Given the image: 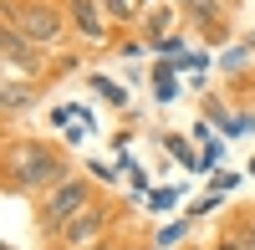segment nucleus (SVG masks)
<instances>
[{"instance_id": "obj_4", "label": "nucleus", "mask_w": 255, "mask_h": 250, "mask_svg": "<svg viewBox=\"0 0 255 250\" xmlns=\"http://www.w3.org/2000/svg\"><path fill=\"white\" fill-rule=\"evenodd\" d=\"M102 225H108V210H92V204H87V210H82V215H72L56 235H61V245H67V250H87V245H97Z\"/></svg>"}, {"instance_id": "obj_17", "label": "nucleus", "mask_w": 255, "mask_h": 250, "mask_svg": "<svg viewBox=\"0 0 255 250\" xmlns=\"http://www.w3.org/2000/svg\"><path fill=\"white\" fill-rule=\"evenodd\" d=\"M138 250H148V245H138Z\"/></svg>"}, {"instance_id": "obj_16", "label": "nucleus", "mask_w": 255, "mask_h": 250, "mask_svg": "<svg viewBox=\"0 0 255 250\" xmlns=\"http://www.w3.org/2000/svg\"><path fill=\"white\" fill-rule=\"evenodd\" d=\"M250 46H255V36H250Z\"/></svg>"}, {"instance_id": "obj_3", "label": "nucleus", "mask_w": 255, "mask_h": 250, "mask_svg": "<svg viewBox=\"0 0 255 250\" xmlns=\"http://www.w3.org/2000/svg\"><path fill=\"white\" fill-rule=\"evenodd\" d=\"M82 210H87V184H82V179H67V184H61V189L46 199L41 220H46L51 230H61V225H67L72 215H82Z\"/></svg>"}, {"instance_id": "obj_9", "label": "nucleus", "mask_w": 255, "mask_h": 250, "mask_svg": "<svg viewBox=\"0 0 255 250\" xmlns=\"http://www.w3.org/2000/svg\"><path fill=\"white\" fill-rule=\"evenodd\" d=\"M168 26H174V10H153V15H148V31H153V36H163Z\"/></svg>"}, {"instance_id": "obj_8", "label": "nucleus", "mask_w": 255, "mask_h": 250, "mask_svg": "<svg viewBox=\"0 0 255 250\" xmlns=\"http://www.w3.org/2000/svg\"><path fill=\"white\" fill-rule=\"evenodd\" d=\"M92 87H97L102 97H108V102H118V108H123V102H128V87H118V82H113V77H97V82H92Z\"/></svg>"}, {"instance_id": "obj_11", "label": "nucleus", "mask_w": 255, "mask_h": 250, "mask_svg": "<svg viewBox=\"0 0 255 250\" xmlns=\"http://www.w3.org/2000/svg\"><path fill=\"white\" fill-rule=\"evenodd\" d=\"M97 5H102V10H108V15H118V20H123L128 10H133V5H128V0H97Z\"/></svg>"}, {"instance_id": "obj_6", "label": "nucleus", "mask_w": 255, "mask_h": 250, "mask_svg": "<svg viewBox=\"0 0 255 250\" xmlns=\"http://www.w3.org/2000/svg\"><path fill=\"white\" fill-rule=\"evenodd\" d=\"M189 15L204 26H220V0H189Z\"/></svg>"}, {"instance_id": "obj_12", "label": "nucleus", "mask_w": 255, "mask_h": 250, "mask_svg": "<svg viewBox=\"0 0 255 250\" xmlns=\"http://www.w3.org/2000/svg\"><path fill=\"white\" fill-rule=\"evenodd\" d=\"M179 240H184V225H168V230L158 235V245H179Z\"/></svg>"}, {"instance_id": "obj_7", "label": "nucleus", "mask_w": 255, "mask_h": 250, "mask_svg": "<svg viewBox=\"0 0 255 250\" xmlns=\"http://www.w3.org/2000/svg\"><path fill=\"white\" fill-rule=\"evenodd\" d=\"M153 97H158V102H174V97H179L174 72H153Z\"/></svg>"}, {"instance_id": "obj_13", "label": "nucleus", "mask_w": 255, "mask_h": 250, "mask_svg": "<svg viewBox=\"0 0 255 250\" xmlns=\"http://www.w3.org/2000/svg\"><path fill=\"white\" fill-rule=\"evenodd\" d=\"M220 250H240V245H235V240H225V245H220Z\"/></svg>"}, {"instance_id": "obj_1", "label": "nucleus", "mask_w": 255, "mask_h": 250, "mask_svg": "<svg viewBox=\"0 0 255 250\" xmlns=\"http://www.w3.org/2000/svg\"><path fill=\"white\" fill-rule=\"evenodd\" d=\"M10 179L15 189H36V184H56L61 179V158L51 148H41V143H20L10 153Z\"/></svg>"}, {"instance_id": "obj_15", "label": "nucleus", "mask_w": 255, "mask_h": 250, "mask_svg": "<svg viewBox=\"0 0 255 250\" xmlns=\"http://www.w3.org/2000/svg\"><path fill=\"white\" fill-rule=\"evenodd\" d=\"M220 5H235V0H220Z\"/></svg>"}, {"instance_id": "obj_14", "label": "nucleus", "mask_w": 255, "mask_h": 250, "mask_svg": "<svg viewBox=\"0 0 255 250\" xmlns=\"http://www.w3.org/2000/svg\"><path fill=\"white\" fill-rule=\"evenodd\" d=\"M87 250H113V245H102V240H97V245H87Z\"/></svg>"}, {"instance_id": "obj_2", "label": "nucleus", "mask_w": 255, "mask_h": 250, "mask_svg": "<svg viewBox=\"0 0 255 250\" xmlns=\"http://www.w3.org/2000/svg\"><path fill=\"white\" fill-rule=\"evenodd\" d=\"M10 26L31 41V46H51L61 36V15L51 5H26V10H10Z\"/></svg>"}, {"instance_id": "obj_10", "label": "nucleus", "mask_w": 255, "mask_h": 250, "mask_svg": "<svg viewBox=\"0 0 255 250\" xmlns=\"http://www.w3.org/2000/svg\"><path fill=\"white\" fill-rule=\"evenodd\" d=\"M174 199H179V189H153V194H148V210H168Z\"/></svg>"}, {"instance_id": "obj_5", "label": "nucleus", "mask_w": 255, "mask_h": 250, "mask_svg": "<svg viewBox=\"0 0 255 250\" xmlns=\"http://www.w3.org/2000/svg\"><path fill=\"white\" fill-rule=\"evenodd\" d=\"M72 20H77V31L82 36H102V15H97V0H72Z\"/></svg>"}]
</instances>
